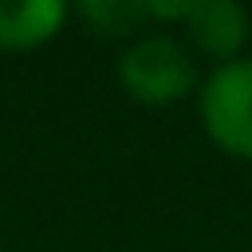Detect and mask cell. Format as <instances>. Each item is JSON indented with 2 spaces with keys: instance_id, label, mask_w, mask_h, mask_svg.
Returning a JSON list of instances; mask_svg holds the SVG:
<instances>
[{
  "instance_id": "3957f363",
  "label": "cell",
  "mask_w": 252,
  "mask_h": 252,
  "mask_svg": "<svg viewBox=\"0 0 252 252\" xmlns=\"http://www.w3.org/2000/svg\"><path fill=\"white\" fill-rule=\"evenodd\" d=\"M181 20L193 43L209 55H232L248 39V12L232 0H189Z\"/></svg>"
},
{
  "instance_id": "277c9868",
  "label": "cell",
  "mask_w": 252,
  "mask_h": 252,
  "mask_svg": "<svg viewBox=\"0 0 252 252\" xmlns=\"http://www.w3.org/2000/svg\"><path fill=\"white\" fill-rule=\"evenodd\" d=\"M67 8L59 0H0V47L4 51H28L47 43Z\"/></svg>"
},
{
  "instance_id": "6da1fadb",
  "label": "cell",
  "mask_w": 252,
  "mask_h": 252,
  "mask_svg": "<svg viewBox=\"0 0 252 252\" xmlns=\"http://www.w3.org/2000/svg\"><path fill=\"white\" fill-rule=\"evenodd\" d=\"M118 79L122 87L150 106L161 102H177L181 94L193 91L197 83V67L189 59V51L169 39V35H146L138 43H130L118 59Z\"/></svg>"
},
{
  "instance_id": "7a4b0ae2",
  "label": "cell",
  "mask_w": 252,
  "mask_h": 252,
  "mask_svg": "<svg viewBox=\"0 0 252 252\" xmlns=\"http://www.w3.org/2000/svg\"><path fill=\"white\" fill-rule=\"evenodd\" d=\"M201 118L217 146L252 158V59L220 63L201 91Z\"/></svg>"
},
{
  "instance_id": "5b68a950",
  "label": "cell",
  "mask_w": 252,
  "mask_h": 252,
  "mask_svg": "<svg viewBox=\"0 0 252 252\" xmlns=\"http://www.w3.org/2000/svg\"><path fill=\"white\" fill-rule=\"evenodd\" d=\"M83 16L94 20L102 32H126L130 24L150 16V4H83Z\"/></svg>"
}]
</instances>
